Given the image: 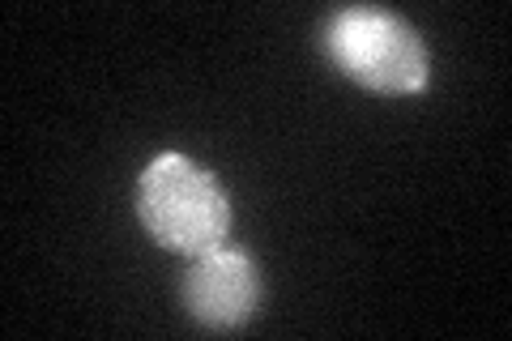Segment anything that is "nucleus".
Listing matches in <instances>:
<instances>
[{"mask_svg": "<svg viewBox=\"0 0 512 341\" xmlns=\"http://www.w3.org/2000/svg\"><path fill=\"white\" fill-rule=\"evenodd\" d=\"M320 47L333 69L367 94L406 99V94H423L431 81V52L423 35L402 13L380 5L338 9L320 30Z\"/></svg>", "mask_w": 512, "mask_h": 341, "instance_id": "1", "label": "nucleus"}, {"mask_svg": "<svg viewBox=\"0 0 512 341\" xmlns=\"http://www.w3.org/2000/svg\"><path fill=\"white\" fill-rule=\"evenodd\" d=\"M137 218L167 252L201 256L231 239V197L210 167L188 154H158L137 184Z\"/></svg>", "mask_w": 512, "mask_h": 341, "instance_id": "2", "label": "nucleus"}, {"mask_svg": "<svg viewBox=\"0 0 512 341\" xmlns=\"http://www.w3.org/2000/svg\"><path fill=\"white\" fill-rule=\"evenodd\" d=\"M180 299L188 307V316L205 324V329H239L248 324L265 303V278L261 265L248 248L235 243H218V248L192 256V265L184 269Z\"/></svg>", "mask_w": 512, "mask_h": 341, "instance_id": "3", "label": "nucleus"}]
</instances>
